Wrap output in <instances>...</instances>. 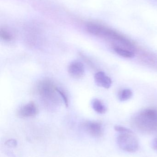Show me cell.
Masks as SVG:
<instances>
[{"mask_svg": "<svg viewBox=\"0 0 157 157\" xmlns=\"http://www.w3.org/2000/svg\"><path fill=\"white\" fill-rule=\"evenodd\" d=\"M57 87L49 79L41 80L36 86V92L44 101L56 103L58 98Z\"/></svg>", "mask_w": 157, "mask_h": 157, "instance_id": "1", "label": "cell"}, {"mask_svg": "<svg viewBox=\"0 0 157 157\" xmlns=\"http://www.w3.org/2000/svg\"><path fill=\"white\" fill-rule=\"evenodd\" d=\"M117 142L119 147L126 152L134 153L139 148L138 139L133 132L119 133L117 136Z\"/></svg>", "mask_w": 157, "mask_h": 157, "instance_id": "2", "label": "cell"}, {"mask_svg": "<svg viewBox=\"0 0 157 157\" xmlns=\"http://www.w3.org/2000/svg\"><path fill=\"white\" fill-rule=\"evenodd\" d=\"M138 127L145 131H154L157 129V111L147 109L140 113L138 118Z\"/></svg>", "mask_w": 157, "mask_h": 157, "instance_id": "3", "label": "cell"}, {"mask_svg": "<svg viewBox=\"0 0 157 157\" xmlns=\"http://www.w3.org/2000/svg\"><path fill=\"white\" fill-rule=\"evenodd\" d=\"M85 130L90 135L95 137H100L103 134V128L102 124L99 122L88 121L84 124Z\"/></svg>", "mask_w": 157, "mask_h": 157, "instance_id": "4", "label": "cell"}, {"mask_svg": "<svg viewBox=\"0 0 157 157\" xmlns=\"http://www.w3.org/2000/svg\"><path fill=\"white\" fill-rule=\"evenodd\" d=\"M37 113L38 109L36 104L31 101L22 106L18 111V115L21 118H30L36 116Z\"/></svg>", "mask_w": 157, "mask_h": 157, "instance_id": "5", "label": "cell"}, {"mask_svg": "<svg viewBox=\"0 0 157 157\" xmlns=\"http://www.w3.org/2000/svg\"><path fill=\"white\" fill-rule=\"evenodd\" d=\"M68 72L69 75L73 78H80L84 74V66L81 62L74 61L68 65Z\"/></svg>", "mask_w": 157, "mask_h": 157, "instance_id": "6", "label": "cell"}, {"mask_svg": "<svg viewBox=\"0 0 157 157\" xmlns=\"http://www.w3.org/2000/svg\"><path fill=\"white\" fill-rule=\"evenodd\" d=\"M94 79L97 86L104 88H110L112 84V81L111 78L107 76L103 72H98L95 74Z\"/></svg>", "mask_w": 157, "mask_h": 157, "instance_id": "7", "label": "cell"}, {"mask_svg": "<svg viewBox=\"0 0 157 157\" xmlns=\"http://www.w3.org/2000/svg\"><path fill=\"white\" fill-rule=\"evenodd\" d=\"M93 109L99 114H104L107 112V108L104 103L98 99H94L92 101Z\"/></svg>", "mask_w": 157, "mask_h": 157, "instance_id": "8", "label": "cell"}, {"mask_svg": "<svg viewBox=\"0 0 157 157\" xmlns=\"http://www.w3.org/2000/svg\"><path fill=\"white\" fill-rule=\"evenodd\" d=\"M113 50L117 54L125 58H132L135 56L134 53L131 51L124 49L119 46L113 47Z\"/></svg>", "mask_w": 157, "mask_h": 157, "instance_id": "9", "label": "cell"}, {"mask_svg": "<svg viewBox=\"0 0 157 157\" xmlns=\"http://www.w3.org/2000/svg\"><path fill=\"white\" fill-rule=\"evenodd\" d=\"M118 98L120 101H126L133 96V92L129 89H124L120 90L118 93Z\"/></svg>", "mask_w": 157, "mask_h": 157, "instance_id": "10", "label": "cell"}, {"mask_svg": "<svg viewBox=\"0 0 157 157\" xmlns=\"http://www.w3.org/2000/svg\"><path fill=\"white\" fill-rule=\"evenodd\" d=\"M1 37L2 39L5 41H9L12 40L13 39L12 35L5 30L2 29L1 31Z\"/></svg>", "mask_w": 157, "mask_h": 157, "instance_id": "11", "label": "cell"}, {"mask_svg": "<svg viewBox=\"0 0 157 157\" xmlns=\"http://www.w3.org/2000/svg\"><path fill=\"white\" fill-rule=\"evenodd\" d=\"M57 92H58L61 98L62 99V100H63L65 104L66 105V107H67L68 105V99L66 93L62 90L61 89L58 87L57 88Z\"/></svg>", "mask_w": 157, "mask_h": 157, "instance_id": "12", "label": "cell"}, {"mask_svg": "<svg viewBox=\"0 0 157 157\" xmlns=\"http://www.w3.org/2000/svg\"><path fill=\"white\" fill-rule=\"evenodd\" d=\"M114 129L115 131L119 133L130 132H132L129 128H126V127L120 126V125H116L114 126Z\"/></svg>", "mask_w": 157, "mask_h": 157, "instance_id": "13", "label": "cell"}, {"mask_svg": "<svg viewBox=\"0 0 157 157\" xmlns=\"http://www.w3.org/2000/svg\"><path fill=\"white\" fill-rule=\"evenodd\" d=\"M5 145L8 147H15L17 145V142L14 139H10L6 142Z\"/></svg>", "mask_w": 157, "mask_h": 157, "instance_id": "14", "label": "cell"}, {"mask_svg": "<svg viewBox=\"0 0 157 157\" xmlns=\"http://www.w3.org/2000/svg\"><path fill=\"white\" fill-rule=\"evenodd\" d=\"M153 149L157 151V137H156L153 140L152 143Z\"/></svg>", "mask_w": 157, "mask_h": 157, "instance_id": "15", "label": "cell"}]
</instances>
